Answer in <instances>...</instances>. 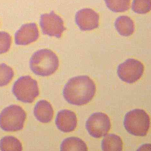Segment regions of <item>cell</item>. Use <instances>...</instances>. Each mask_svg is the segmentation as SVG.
Listing matches in <instances>:
<instances>
[{"label":"cell","instance_id":"6da1fadb","mask_svg":"<svg viewBox=\"0 0 151 151\" xmlns=\"http://www.w3.org/2000/svg\"><path fill=\"white\" fill-rule=\"evenodd\" d=\"M96 86L93 80L87 76L73 77L64 87L63 94L69 104L76 106L86 105L93 99Z\"/></svg>","mask_w":151,"mask_h":151},{"label":"cell","instance_id":"7a4b0ae2","mask_svg":"<svg viewBox=\"0 0 151 151\" xmlns=\"http://www.w3.org/2000/svg\"><path fill=\"white\" fill-rule=\"evenodd\" d=\"M59 60L57 55L50 49H42L36 51L31 57L30 67L36 75L43 77L52 75L57 70Z\"/></svg>","mask_w":151,"mask_h":151},{"label":"cell","instance_id":"3957f363","mask_svg":"<svg viewBox=\"0 0 151 151\" xmlns=\"http://www.w3.org/2000/svg\"><path fill=\"white\" fill-rule=\"evenodd\" d=\"M150 119L145 110L135 109L126 113L124 121V126L129 133L135 136H145L149 132Z\"/></svg>","mask_w":151,"mask_h":151},{"label":"cell","instance_id":"277c9868","mask_svg":"<svg viewBox=\"0 0 151 151\" xmlns=\"http://www.w3.org/2000/svg\"><path fill=\"white\" fill-rule=\"evenodd\" d=\"M27 114L19 106H9L0 113V127L6 132L20 130L23 128Z\"/></svg>","mask_w":151,"mask_h":151},{"label":"cell","instance_id":"5b68a950","mask_svg":"<svg viewBox=\"0 0 151 151\" xmlns=\"http://www.w3.org/2000/svg\"><path fill=\"white\" fill-rule=\"evenodd\" d=\"M12 92L17 100L25 103H32L39 94L37 81L29 76H21L14 83Z\"/></svg>","mask_w":151,"mask_h":151},{"label":"cell","instance_id":"8992f818","mask_svg":"<svg viewBox=\"0 0 151 151\" xmlns=\"http://www.w3.org/2000/svg\"><path fill=\"white\" fill-rule=\"evenodd\" d=\"M144 71L142 63L133 58L128 59L120 64L117 69V74L123 81L133 83L141 78Z\"/></svg>","mask_w":151,"mask_h":151},{"label":"cell","instance_id":"52a82bcc","mask_svg":"<svg viewBox=\"0 0 151 151\" xmlns=\"http://www.w3.org/2000/svg\"><path fill=\"white\" fill-rule=\"evenodd\" d=\"M86 127L92 137L99 138L107 134L111 128V122L106 114L96 112L92 114L88 119Z\"/></svg>","mask_w":151,"mask_h":151},{"label":"cell","instance_id":"ba28073f","mask_svg":"<svg viewBox=\"0 0 151 151\" xmlns=\"http://www.w3.org/2000/svg\"><path fill=\"white\" fill-rule=\"evenodd\" d=\"M40 25L44 35L60 38L66 30L63 20L53 11L42 14Z\"/></svg>","mask_w":151,"mask_h":151},{"label":"cell","instance_id":"9c48e42d","mask_svg":"<svg viewBox=\"0 0 151 151\" xmlns=\"http://www.w3.org/2000/svg\"><path fill=\"white\" fill-rule=\"evenodd\" d=\"M99 19L98 13L90 8L81 9L76 14V24L80 30L83 31H91L98 28Z\"/></svg>","mask_w":151,"mask_h":151},{"label":"cell","instance_id":"30bf717a","mask_svg":"<svg viewBox=\"0 0 151 151\" xmlns=\"http://www.w3.org/2000/svg\"><path fill=\"white\" fill-rule=\"evenodd\" d=\"M39 36V29L35 23H29L22 26L14 35L17 45H26L37 40Z\"/></svg>","mask_w":151,"mask_h":151},{"label":"cell","instance_id":"8fae6325","mask_svg":"<svg viewBox=\"0 0 151 151\" xmlns=\"http://www.w3.org/2000/svg\"><path fill=\"white\" fill-rule=\"evenodd\" d=\"M77 122L76 114L67 109L62 110L59 112L55 120V123L58 129L66 133L74 131Z\"/></svg>","mask_w":151,"mask_h":151},{"label":"cell","instance_id":"7c38bea8","mask_svg":"<svg viewBox=\"0 0 151 151\" xmlns=\"http://www.w3.org/2000/svg\"><path fill=\"white\" fill-rule=\"evenodd\" d=\"M34 112L36 119L42 123H49L53 119L54 113L53 107L46 100H40L37 103Z\"/></svg>","mask_w":151,"mask_h":151},{"label":"cell","instance_id":"4fadbf2b","mask_svg":"<svg viewBox=\"0 0 151 151\" xmlns=\"http://www.w3.org/2000/svg\"><path fill=\"white\" fill-rule=\"evenodd\" d=\"M115 27L119 34L124 36H130L135 31L133 21L127 16H121L117 18L115 23Z\"/></svg>","mask_w":151,"mask_h":151},{"label":"cell","instance_id":"5bb4252c","mask_svg":"<svg viewBox=\"0 0 151 151\" xmlns=\"http://www.w3.org/2000/svg\"><path fill=\"white\" fill-rule=\"evenodd\" d=\"M123 142L119 136L115 134H109L102 140L101 146L103 151H122Z\"/></svg>","mask_w":151,"mask_h":151},{"label":"cell","instance_id":"9a60e30c","mask_svg":"<svg viewBox=\"0 0 151 151\" xmlns=\"http://www.w3.org/2000/svg\"><path fill=\"white\" fill-rule=\"evenodd\" d=\"M61 151L88 150L87 145L82 139L75 137H70L65 139L60 146Z\"/></svg>","mask_w":151,"mask_h":151},{"label":"cell","instance_id":"2e32d148","mask_svg":"<svg viewBox=\"0 0 151 151\" xmlns=\"http://www.w3.org/2000/svg\"><path fill=\"white\" fill-rule=\"evenodd\" d=\"M0 150L3 151H21L23 150V146L16 137L6 136L0 141Z\"/></svg>","mask_w":151,"mask_h":151},{"label":"cell","instance_id":"e0dca14e","mask_svg":"<svg viewBox=\"0 0 151 151\" xmlns=\"http://www.w3.org/2000/svg\"><path fill=\"white\" fill-rule=\"evenodd\" d=\"M108 9L115 13L123 12L130 8L131 0H104Z\"/></svg>","mask_w":151,"mask_h":151},{"label":"cell","instance_id":"ac0fdd59","mask_svg":"<svg viewBox=\"0 0 151 151\" xmlns=\"http://www.w3.org/2000/svg\"><path fill=\"white\" fill-rule=\"evenodd\" d=\"M14 75L12 68L5 63L0 64V87L8 85L12 80Z\"/></svg>","mask_w":151,"mask_h":151},{"label":"cell","instance_id":"d6986e66","mask_svg":"<svg viewBox=\"0 0 151 151\" xmlns=\"http://www.w3.org/2000/svg\"><path fill=\"white\" fill-rule=\"evenodd\" d=\"M151 8V0H133L132 8L135 13L146 14L150 12Z\"/></svg>","mask_w":151,"mask_h":151},{"label":"cell","instance_id":"ffe728a7","mask_svg":"<svg viewBox=\"0 0 151 151\" xmlns=\"http://www.w3.org/2000/svg\"><path fill=\"white\" fill-rule=\"evenodd\" d=\"M12 37L5 32H0V54L5 53L9 50L12 44Z\"/></svg>","mask_w":151,"mask_h":151}]
</instances>
